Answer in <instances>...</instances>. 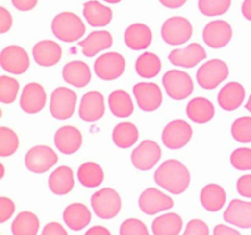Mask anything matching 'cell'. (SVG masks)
I'll return each mask as SVG.
<instances>
[{
    "mask_svg": "<svg viewBox=\"0 0 251 235\" xmlns=\"http://www.w3.org/2000/svg\"><path fill=\"white\" fill-rule=\"evenodd\" d=\"M154 181L173 195H180L190 184V173L181 162L168 159L163 162L154 173Z\"/></svg>",
    "mask_w": 251,
    "mask_h": 235,
    "instance_id": "obj_1",
    "label": "cell"
},
{
    "mask_svg": "<svg viewBox=\"0 0 251 235\" xmlns=\"http://www.w3.org/2000/svg\"><path fill=\"white\" fill-rule=\"evenodd\" d=\"M51 31L60 41L76 42L82 38L86 32V26L77 15L64 11L54 17L51 22Z\"/></svg>",
    "mask_w": 251,
    "mask_h": 235,
    "instance_id": "obj_2",
    "label": "cell"
},
{
    "mask_svg": "<svg viewBox=\"0 0 251 235\" xmlns=\"http://www.w3.org/2000/svg\"><path fill=\"white\" fill-rule=\"evenodd\" d=\"M91 205L96 215L102 219H112L122 210V198L114 188H104L93 193Z\"/></svg>",
    "mask_w": 251,
    "mask_h": 235,
    "instance_id": "obj_3",
    "label": "cell"
},
{
    "mask_svg": "<svg viewBox=\"0 0 251 235\" xmlns=\"http://www.w3.org/2000/svg\"><path fill=\"white\" fill-rule=\"evenodd\" d=\"M229 75L228 65L220 59L208 60L201 66L196 73L199 86L203 90H213L220 86Z\"/></svg>",
    "mask_w": 251,
    "mask_h": 235,
    "instance_id": "obj_4",
    "label": "cell"
},
{
    "mask_svg": "<svg viewBox=\"0 0 251 235\" xmlns=\"http://www.w3.org/2000/svg\"><path fill=\"white\" fill-rule=\"evenodd\" d=\"M164 90L167 94L174 100H183L188 98L194 91V82L190 76L181 70H169L164 73Z\"/></svg>",
    "mask_w": 251,
    "mask_h": 235,
    "instance_id": "obj_5",
    "label": "cell"
},
{
    "mask_svg": "<svg viewBox=\"0 0 251 235\" xmlns=\"http://www.w3.org/2000/svg\"><path fill=\"white\" fill-rule=\"evenodd\" d=\"M162 38L167 44L180 46L186 43L193 36V26L185 17L173 16L167 20L161 29Z\"/></svg>",
    "mask_w": 251,
    "mask_h": 235,
    "instance_id": "obj_6",
    "label": "cell"
},
{
    "mask_svg": "<svg viewBox=\"0 0 251 235\" xmlns=\"http://www.w3.org/2000/svg\"><path fill=\"white\" fill-rule=\"evenodd\" d=\"M77 102V95L70 88H55L50 97V113L55 119L68 120L73 117Z\"/></svg>",
    "mask_w": 251,
    "mask_h": 235,
    "instance_id": "obj_7",
    "label": "cell"
},
{
    "mask_svg": "<svg viewBox=\"0 0 251 235\" xmlns=\"http://www.w3.org/2000/svg\"><path fill=\"white\" fill-rule=\"evenodd\" d=\"M125 71V59L122 54L109 51L95 61V72L104 81H113L120 77Z\"/></svg>",
    "mask_w": 251,
    "mask_h": 235,
    "instance_id": "obj_8",
    "label": "cell"
},
{
    "mask_svg": "<svg viewBox=\"0 0 251 235\" xmlns=\"http://www.w3.org/2000/svg\"><path fill=\"white\" fill-rule=\"evenodd\" d=\"M58 162L55 152L48 146L32 147L25 157V164L29 171L36 174H43L54 166Z\"/></svg>",
    "mask_w": 251,
    "mask_h": 235,
    "instance_id": "obj_9",
    "label": "cell"
},
{
    "mask_svg": "<svg viewBox=\"0 0 251 235\" xmlns=\"http://www.w3.org/2000/svg\"><path fill=\"white\" fill-rule=\"evenodd\" d=\"M193 137V129L184 120H173L163 129L162 141L169 149H179L189 143Z\"/></svg>",
    "mask_w": 251,
    "mask_h": 235,
    "instance_id": "obj_10",
    "label": "cell"
},
{
    "mask_svg": "<svg viewBox=\"0 0 251 235\" xmlns=\"http://www.w3.org/2000/svg\"><path fill=\"white\" fill-rule=\"evenodd\" d=\"M162 157V149L158 143L152 140L142 141L131 153V162L139 170H150Z\"/></svg>",
    "mask_w": 251,
    "mask_h": 235,
    "instance_id": "obj_11",
    "label": "cell"
},
{
    "mask_svg": "<svg viewBox=\"0 0 251 235\" xmlns=\"http://www.w3.org/2000/svg\"><path fill=\"white\" fill-rule=\"evenodd\" d=\"M0 65L7 72L21 75L28 70L29 56L21 47L9 46L0 53Z\"/></svg>",
    "mask_w": 251,
    "mask_h": 235,
    "instance_id": "obj_12",
    "label": "cell"
},
{
    "mask_svg": "<svg viewBox=\"0 0 251 235\" xmlns=\"http://www.w3.org/2000/svg\"><path fill=\"white\" fill-rule=\"evenodd\" d=\"M132 90L137 105L144 112H154L161 107L163 95L157 83L139 82L134 86Z\"/></svg>",
    "mask_w": 251,
    "mask_h": 235,
    "instance_id": "obj_13",
    "label": "cell"
},
{
    "mask_svg": "<svg viewBox=\"0 0 251 235\" xmlns=\"http://www.w3.org/2000/svg\"><path fill=\"white\" fill-rule=\"evenodd\" d=\"M139 206L140 210L147 215H154L163 211L171 210L174 206V201L171 196H167L162 191L149 188L140 196Z\"/></svg>",
    "mask_w": 251,
    "mask_h": 235,
    "instance_id": "obj_14",
    "label": "cell"
},
{
    "mask_svg": "<svg viewBox=\"0 0 251 235\" xmlns=\"http://www.w3.org/2000/svg\"><path fill=\"white\" fill-rule=\"evenodd\" d=\"M203 42L213 49H220L227 46L233 37L232 26L227 21L216 20L207 24L203 28Z\"/></svg>",
    "mask_w": 251,
    "mask_h": 235,
    "instance_id": "obj_15",
    "label": "cell"
},
{
    "mask_svg": "<svg viewBox=\"0 0 251 235\" xmlns=\"http://www.w3.org/2000/svg\"><path fill=\"white\" fill-rule=\"evenodd\" d=\"M104 97L98 91H90L85 93L81 99L78 114L86 122H95L104 115Z\"/></svg>",
    "mask_w": 251,
    "mask_h": 235,
    "instance_id": "obj_16",
    "label": "cell"
},
{
    "mask_svg": "<svg viewBox=\"0 0 251 235\" xmlns=\"http://www.w3.org/2000/svg\"><path fill=\"white\" fill-rule=\"evenodd\" d=\"M206 58H207L206 50L199 43H191L183 49H174L168 56L169 61L173 65L186 69L194 68Z\"/></svg>",
    "mask_w": 251,
    "mask_h": 235,
    "instance_id": "obj_17",
    "label": "cell"
},
{
    "mask_svg": "<svg viewBox=\"0 0 251 235\" xmlns=\"http://www.w3.org/2000/svg\"><path fill=\"white\" fill-rule=\"evenodd\" d=\"M47 102V93L39 83L31 82L25 86L20 98V107L28 114H36L44 108Z\"/></svg>",
    "mask_w": 251,
    "mask_h": 235,
    "instance_id": "obj_18",
    "label": "cell"
},
{
    "mask_svg": "<svg viewBox=\"0 0 251 235\" xmlns=\"http://www.w3.org/2000/svg\"><path fill=\"white\" fill-rule=\"evenodd\" d=\"M32 55H33L34 61L38 65L49 68V66L56 65L60 61L63 50H61V47L56 42L46 39V41L38 42L33 47Z\"/></svg>",
    "mask_w": 251,
    "mask_h": 235,
    "instance_id": "obj_19",
    "label": "cell"
},
{
    "mask_svg": "<svg viewBox=\"0 0 251 235\" xmlns=\"http://www.w3.org/2000/svg\"><path fill=\"white\" fill-rule=\"evenodd\" d=\"M223 218L229 224L243 229H249L251 228V202L232 200L223 214Z\"/></svg>",
    "mask_w": 251,
    "mask_h": 235,
    "instance_id": "obj_20",
    "label": "cell"
},
{
    "mask_svg": "<svg viewBox=\"0 0 251 235\" xmlns=\"http://www.w3.org/2000/svg\"><path fill=\"white\" fill-rule=\"evenodd\" d=\"M54 143L64 154H74L82 144V135L74 126H63L55 132Z\"/></svg>",
    "mask_w": 251,
    "mask_h": 235,
    "instance_id": "obj_21",
    "label": "cell"
},
{
    "mask_svg": "<svg viewBox=\"0 0 251 235\" xmlns=\"http://www.w3.org/2000/svg\"><path fill=\"white\" fill-rule=\"evenodd\" d=\"M90 66L81 60H74L66 64L63 69V78L66 83L74 87L82 88L91 81Z\"/></svg>",
    "mask_w": 251,
    "mask_h": 235,
    "instance_id": "obj_22",
    "label": "cell"
},
{
    "mask_svg": "<svg viewBox=\"0 0 251 235\" xmlns=\"http://www.w3.org/2000/svg\"><path fill=\"white\" fill-rule=\"evenodd\" d=\"M125 44L132 50H144L152 42V31L145 24H134L124 33Z\"/></svg>",
    "mask_w": 251,
    "mask_h": 235,
    "instance_id": "obj_23",
    "label": "cell"
},
{
    "mask_svg": "<svg viewBox=\"0 0 251 235\" xmlns=\"http://www.w3.org/2000/svg\"><path fill=\"white\" fill-rule=\"evenodd\" d=\"M113 44V37L108 31H93L86 39L78 42L82 48V54L87 58H92L100 51L109 49Z\"/></svg>",
    "mask_w": 251,
    "mask_h": 235,
    "instance_id": "obj_24",
    "label": "cell"
},
{
    "mask_svg": "<svg viewBox=\"0 0 251 235\" xmlns=\"http://www.w3.org/2000/svg\"><path fill=\"white\" fill-rule=\"evenodd\" d=\"M245 88L239 82H229L218 93V104L227 112H233L243 104Z\"/></svg>",
    "mask_w": 251,
    "mask_h": 235,
    "instance_id": "obj_25",
    "label": "cell"
},
{
    "mask_svg": "<svg viewBox=\"0 0 251 235\" xmlns=\"http://www.w3.org/2000/svg\"><path fill=\"white\" fill-rule=\"evenodd\" d=\"M74 185H75L74 171L73 169L66 165L56 168L48 179L49 188L51 192L58 196H63L70 192L74 188Z\"/></svg>",
    "mask_w": 251,
    "mask_h": 235,
    "instance_id": "obj_26",
    "label": "cell"
},
{
    "mask_svg": "<svg viewBox=\"0 0 251 235\" xmlns=\"http://www.w3.org/2000/svg\"><path fill=\"white\" fill-rule=\"evenodd\" d=\"M63 218L65 224L71 230H82L91 222V212L83 203H71L64 210Z\"/></svg>",
    "mask_w": 251,
    "mask_h": 235,
    "instance_id": "obj_27",
    "label": "cell"
},
{
    "mask_svg": "<svg viewBox=\"0 0 251 235\" xmlns=\"http://www.w3.org/2000/svg\"><path fill=\"white\" fill-rule=\"evenodd\" d=\"M83 16L92 27H105L113 19V11L100 1H87L83 4Z\"/></svg>",
    "mask_w": 251,
    "mask_h": 235,
    "instance_id": "obj_28",
    "label": "cell"
},
{
    "mask_svg": "<svg viewBox=\"0 0 251 235\" xmlns=\"http://www.w3.org/2000/svg\"><path fill=\"white\" fill-rule=\"evenodd\" d=\"M186 114L191 121L196 124H206L215 117V107L212 102L206 98H194L186 105Z\"/></svg>",
    "mask_w": 251,
    "mask_h": 235,
    "instance_id": "obj_29",
    "label": "cell"
},
{
    "mask_svg": "<svg viewBox=\"0 0 251 235\" xmlns=\"http://www.w3.org/2000/svg\"><path fill=\"white\" fill-rule=\"evenodd\" d=\"M200 201L203 208L208 212H217L226 205L227 193L222 186L217 184H208L201 190Z\"/></svg>",
    "mask_w": 251,
    "mask_h": 235,
    "instance_id": "obj_30",
    "label": "cell"
},
{
    "mask_svg": "<svg viewBox=\"0 0 251 235\" xmlns=\"http://www.w3.org/2000/svg\"><path fill=\"white\" fill-rule=\"evenodd\" d=\"M183 228V219L176 213L159 215L152 223L154 235H179Z\"/></svg>",
    "mask_w": 251,
    "mask_h": 235,
    "instance_id": "obj_31",
    "label": "cell"
},
{
    "mask_svg": "<svg viewBox=\"0 0 251 235\" xmlns=\"http://www.w3.org/2000/svg\"><path fill=\"white\" fill-rule=\"evenodd\" d=\"M77 178L81 185L85 188H97L104 180V171L100 164L95 162H86L78 168Z\"/></svg>",
    "mask_w": 251,
    "mask_h": 235,
    "instance_id": "obj_32",
    "label": "cell"
},
{
    "mask_svg": "<svg viewBox=\"0 0 251 235\" xmlns=\"http://www.w3.org/2000/svg\"><path fill=\"white\" fill-rule=\"evenodd\" d=\"M38 230V217L29 211L19 213L11 224L12 235H37Z\"/></svg>",
    "mask_w": 251,
    "mask_h": 235,
    "instance_id": "obj_33",
    "label": "cell"
},
{
    "mask_svg": "<svg viewBox=\"0 0 251 235\" xmlns=\"http://www.w3.org/2000/svg\"><path fill=\"white\" fill-rule=\"evenodd\" d=\"M110 112L118 118H127L134 113V103L126 91H113L109 95Z\"/></svg>",
    "mask_w": 251,
    "mask_h": 235,
    "instance_id": "obj_34",
    "label": "cell"
},
{
    "mask_svg": "<svg viewBox=\"0 0 251 235\" xmlns=\"http://www.w3.org/2000/svg\"><path fill=\"white\" fill-rule=\"evenodd\" d=\"M113 142L119 148H129L137 142L139 130L132 122H120L113 130Z\"/></svg>",
    "mask_w": 251,
    "mask_h": 235,
    "instance_id": "obj_35",
    "label": "cell"
},
{
    "mask_svg": "<svg viewBox=\"0 0 251 235\" xmlns=\"http://www.w3.org/2000/svg\"><path fill=\"white\" fill-rule=\"evenodd\" d=\"M135 69L137 75L142 78H153L158 75L162 69L161 59L154 53L146 51L137 58Z\"/></svg>",
    "mask_w": 251,
    "mask_h": 235,
    "instance_id": "obj_36",
    "label": "cell"
},
{
    "mask_svg": "<svg viewBox=\"0 0 251 235\" xmlns=\"http://www.w3.org/2000/svg\"><path fill=\"white\" fill-rule=\"evenodd\" d=\"M19 148V137L14 130L0 127V157H10Z\"/></svg>",
    "mask_w": 251,
    "mask_h": 235,
    "instance_id": "obj_37",
    "label": "cell"
},
{
    "mask_svg": "<svg viewBox=\"0 0 251 235\" xmlns=\"http://www.w3.org/2000/svg\"><path fill=\"white\" fill-rule=\"evenodd\" d=\"M232 0H199V10L205 16H221L229 10Z\"/></svg>",
    "mask_w": 251,
    "mask_h": 235,
    "instance_id": "obj_38",
    "label": "cell"
},
{
    "mask_svg": "<svg viewBox=\"0 0 251 235\" xmlns=\"http://www.w3.org/2000/svg\"><path fill=\"white\" fill-rule=\"evenodd\" d=\"M20 85L17 80L9 76H0V102L10 104L14 102L19 93Z\"/></svg>",
    "mask_w": 251,
    "mask_h": 235,
    "instance_id": "obj_39",
    "label": "cell"
},
{
    "mask_svg": "<svg viewBox=\"0 0 251 235\" xmlns=\"http://www.w3.org/2000/svg\"><path fill=\"white\" fill-rule=\"evenodd\" d=\"M232 135L238 142H251V117H242L235 120L232 125Z\"/></svg>",
    "mask_w": 251,
    "mask_h": 235,
    "instance_id": "obj_40",
    "label": "cell"
},
{
    "mask_svg": "<svg viewBox=\"0 0 251 235\" xmlns=\"http://www.w3.org/2000/svg\"><path fill=\"white\" fill-rule=\"evenodd\" d=\"M230 163L238 170H251V148L235 149L230 156Z\"/></svg>",
    "mask_w": 251,
    "mask_h": 235,
    "instance_id": "obj_41",
    "label": "cell"
},
{
    "mask_svg": "<svg viewBox=\"0 0 251 235\" xmlns=\"http://www.w3.org/2000/svg\"><path fill=\"white\" fill-rule=\"evenodd\" d=\"M120 235H150L144 222L136 218H129L120 225Z\"/></svg>",
    "mask_w": 251,
    "mask_h": 235,
    "instance_id": "obj_42",
    "label": "cell"
},
{
    "mask_svg": "<svg viewBox=\"0 0 251 235\" xmlns=\"http://www.w3.org/2000/svg\"><path fill=\"white\" fill-rule=\"evenodd\" d=\"M184 235H210V229L203 220L193 219L186 225Z\"/></svg>",
    "mask_w": 251,
    "mask_h": 235,
    "instance_id": "obj_43",
    "label": "cell"
},
{
    "mask_svg": "<svg viewBox=\"0 0 251 235\" xmlns=\"http://www.w3.org/2000/svg\"><path fill=\"white\" fill-rule=\"evenodd\" d=\"M15 212V203L12 200L1 196L0 197V223H5Z\"/></svg>",
    "mask_w": 251,
    "mask_h": 235,
    "instance_id": "obj_44",
    "label": "cell"
},
{
    "mask_svg": "<svg viewBox=\"0 0 251 235\" xmlns=\"http://www.w3.org/2000/svg\"><path fill=\"white\" fill-rule=\"evenodd\" d=\"M237 190L240 196L251 198V174L240 176L237 181Z\"/></svg>",
    "mask_w": 251,
    "mask_h": 235,
    "instance_id": "obj_45",
    "label": "cell"
},
{
    "mask_svg": "<svg viewBox=\"0 0 251 235\" xmlns=\"http://www.w3.org/2000/svg\"><path fill=\"white\" fill-rule=\"evenodd\" d=\"M42 235H68V232L60 223L50 222L43 228Z\"/></svg>",
    "mask_w": 251,
    "mask_h": 235,
    "instance_id": "obj_46",
    "label": "cell"
},
{
    "mask_svg": "<svg viewBox=\"0 0 251 235\" xmlns=\"http://www.w3.org/2000/svg\"><path fill=\"white\" fill-rule=\"evenodd\" d=\"M12 26V17L5 7H0V33H6Z\"/></svg>",
    "mask_w": 251,
    "mask_h": 235,
    "instance_id": "obj_47",
    "label": "cell"
},
{
    "mask_svg": "<svg viewBox=\"0 0 251 235\" xmlns=\"http://www.w3.org/2000/svg\"><path fill=\"white\" fill-rule=\"evenodd\" d=\"M11 2L20 11H29L36 7L38 0H11Z\"/></svg>",
    "mask_w": 251,
    "mask_h": 235,
    "instance_id": "obj_48",
    "label": "cell"
},
{
    "mask_svg": "<svg viewBox=\"0 0 251 235\" xmlns=\"http://www.w3.org/2000/svg\"><path fill=\"white\" fill-rule=\"evenodd\" d=\"M213 235H242L238 230L234 228H230L225 224H218L216 225L215 230H213Z\"/></svg>",
    "mask_w": 251,
    "mask_h": 235,
    "instance_id": "obj_49",
    "label": "cell"
},
{
    "mask_svg": "<svg viewBox=\"0 0 251 235\" xmlns=\"http://www.w3.org/2000/svg\"><path fill=\"white\" fill-rule=\"evenodd\" d=\"M186 1L188 0H159V2L168 9H179L183 5H185Z\"/></svg>",
    "mask_w": 251,
    "mask_h": 235,
    "instance_id": "obj_50",
    "label": "cell"
},
{
    "mask_svg": "<svg viewBox=\"0 0 251 235\" xmlns=\"http://www.w3.org/2000/svg\"><path fill=\"white\" fill-rule=\"evenodd\" d=\"M85 235H112L109 230L105 227H100V225H95V227L90 228Z\"/></svg>",
    "mask_w": 251,
    "mask_h": 235,
    "instance_id": "obj_51",
    "label": "cell"
},
{
    "mask_svg": "<svg viewBox=\"0 0 251 235\" xmlns=\"http://www.w3.org/2000/svg\"><path fill=\"white\" fill-rule=\"evenodd\" d=\"M242 12L245 19L251 21V0H244L242 5Z\"/></svg>",
    "mask_w": 251,
    "mask_h": 235,
    "instance_id": "obj_52",
    "label": "cell"
},
{
    "mask_svg": "<svg viewBox=\"0 0 251 235\" xmlns=\"http://www.w3.org/2000/svg\"><path fill=\"white\" fill-rule=\"evenodd\" d=\"M103 1L108 2V4H118V2H120L122 0H103Z\"/></svg>",
    "mask_w": 251,
    "mask_h": 235,
    "instance_id": "obj_53",
    "label": "cell"
},
{
    "mask_svg": "<svg viewBox=\"0 0 251 235\" xmlns=\"http://www.w3.org/2000/svg\"><path fill=\"white\" fill-rule=\"evenodd\" d=\"M245 108H247V109L251 113V95H250L249 100H248V103H247V104H245Z\"/></svg>",
    "mask_w": 251,
    "mask_h": 235,
    "instance_id": "obj_54",
    "label": "cell"
},
{
    "mask_svg": "<svg viewBox=\"0 0 251 235\" xmlns=\"http://www.w3.org/2000/svg\"><path fill=\"white\" fill-rule=\"evenodd\" d=\"M0 169H1V174H0V179H1L4 176V165L2 164H0Z\"/></svg>",
    "mask_w": 251,
    "mask_h": 235,
    "instance_id": "obj_55",
    "label": "cell"
}]
</instances>
